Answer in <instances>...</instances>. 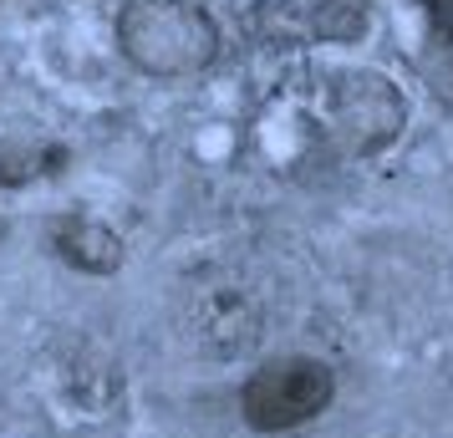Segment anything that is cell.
<instances>
[{"instance_id":"obj_4","label":"cell","mask_w":453,"mask_h":438,"mask_svg":"<svg viewBox=\"0 0 453 438\" xmlns=\"http://www.w3.org/2000/svg\"><path fill=\"white\" fill-rule=\"evenodd\" d=\"M331 118H336V133L347 138V148L357 153H372L397 138L403 127V97L388 77H372V72H357L336 87L331 97Z\"/></svg>"},{"instance_id":"obj_5","label":"cell","mask_w":453,"mask_h":438,"mask_svg":"<svg viewBox=\"0 0 453 438\" xmlns=\"http://www.w3.org/2000/svg\"><path fill=\"white\" fill-rule=\"evenodd\" d=\"M51 250L62 255L72 271H87V275H112V271H123V260H127V245L118 240V230H107L103 219H92V214L51 219Z\"/></svg>"},{"instance_id":"obj_1","label":"cell","mask_w":453,"mask_h":438,"mask_svg":"<svg viewBox=\"0 0 453 438\" xmlns=\"http://www.w3.org/2000/svg\"><path fill=\"white\" fill-rule=\"evenodd\" d=\"M123 57L148 77H194L219 51V26L188 0H123Z\"/></svg>"},{"instance_id":"obj_2","label":"cell","mask_w":453,"mask_h":438,"mask_svg":"<svg viewBox=\"0 0 453 438\" xmlns=\"http://www.w3.org/2000/svg\"><path fill=\"white\" fill-rule=\"evenodd\" d=\"M179 336L209 362H240L265 336L260 296L250 291L240 275L225 271L199 275V280L184 286V301H179Z\"/></svg>"},{"instance_id":"obj_3","label":"cell","mask_w":453,"mask_h":438,"mask_svg":"<svg viewBox=\"0 0 453 438\" xmlns=\"http://www.w3.org/2000/svg\"><path fill=\"white\" fill-rule=\"evenodd\" d=\"M331 397H336L331 362L311 352L270 357L240 382V418L255 434H290L316 423L331 408Z\"/></svg>"}]
</instances>
